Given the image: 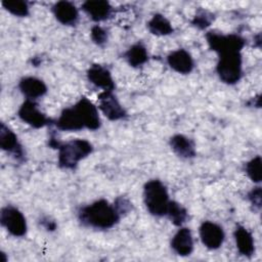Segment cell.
Here are the masks:
<instances>
[{
	"label": "cell",
	"mask_w": 262,
	"mask_h": 262,
	"mask_svg": "<svg viewBox=\"0 0 262 262\" xmlns=\"http://www.w3.org/2000/svg\"><path fill=\"white\" fill-rule=\"evenodd\" d=\"M60 131L76 132L83 129L95 131L100 128L98 108L87 97L82 96L74 105L66 107L53 123Z\"/></svg>",
	"instance_id": "6da1fadb"
},
{
	"label": "cell",
	"mask_w": 262,
	"mask_h": 262,
	"mask_svg": "<svg viewBox=\"0 0 262 262\" xmlns=\"http://www.w3.org/2000/svg\"><path fill=\"white\" fill-rule=\"evenodd\" d=\"M78 219L84 225L94 229H110L121 219L114 204L104 199L97 200L78 211Z\"/></svg>",
	"instance_id": "7a4b0ae2"
},
{
	"label": "cell",
	"mask_w": 262,
	"mask_h": 262,
	"mask_svg": "<svg viewBox=\"0 0 262 262\" xmlns=\"http://www.w3.org/2000/svg\"><path fill=\"white\" fill-rule=\"evenodd\" d=\"M57 164L62 169L73 170L80 161L90 156L93 151V145L86 139L75 138L61 142L58 146Z\"/></svg>",
	"instance_id": "3957f363"
},
{
	"label": "cell",
	"mask_w": 262,
	"mask_h": 262,
	"mask_svg": "<svg viewBox=\"0 0 262 262\" xmlns=\"http://www.w3.org/2000/svg\"><path fill=\"white\" fill-rule=\"evenodd\" d=\"M143 202L146 210L155 217L166 216L170 203L166 185L159 179H150L143 186Z\"/></svg>",
	"instance_id": "277c9868"
},
{
	"label": "cell",
	"mask_w": 262,
	"mask_h": 262,
	"mask_svg": "<svg viewBox=\"0 0 262 262\" xmlns=\"http://www.w3.org/2000/svg\"><path fill=\"white\" fill-rule=\"evenodd\" d=\"M216 73L219 79L227 84H236L243 76V57L238 51H229L218 54Z\"/></svg>",
	"instance_id": "5b68a950"
},
{
	"label": "cell",
	"mask_w": 262,
	"mask_h": 262,
	"mask_svg": "<svg viewBox=\"0 0 262 262\" xmlns=\"http://www.w3.org/2000/svg\"><path fill=\"white\" fill-rule=\"evenodd\" d=\"M209 47L218 54L229 51L241 52L245 46V39L237 34H222L215 31L206 33Z\"/></svg>",
	"instance_id": "8992f818"
},
{
	"label": "cell",
	"mask_w": 262,
	"mask_h": 262,
	"mask_svg": "<svg viewBox=\"0 0 262 262\" xmlns=\"http://www.w3.org/2000/svg\"><path fill=\"white\" fill-rule=\"evenodd\" d=\"M0 223L11 235L15 237L26 235L28 230L25 215L12 205H7L1 209Z\"/></svg>",
	"instance_id": "52a82bcc"
},
{
	"label": "cell",
	"mask_w": 262,
	"mask_h": 262,
	"mask_svg": "<svg viewBox=\"0 0 262 262\" xmlns=\"http://www.w3.org/2000/svg\"><path fill=\"white\" fill-rule=\"evenodd\" d=\"M17 115L24 123L36 129H39L54 123V121H51V119H49L44 113H42L39 110L37 102L31 99H26L20 104L17 111Z\"/></svg>",
	"instance_id": "ba28073f"
},
{
	"label": "cell",
	"mask_w": 262,
	"mask_h": 262,
	"mask_svg": "<svg viewBox=\"0 0 262 262\" xmlns=\"http://www.w3.org/2000/svg\"><path fill=\"white\" fill-rule=\"evenodd\" d=\"M98 108L111 121L124 120L127 112L118 100L114 91H102L98 95Z\"/></svg>",
	"instance_id": "9c48e42d"
},
{
	"label": "cell",
	"mask_w": 262,
	"mask_h": 262,
	"mask_svg": "<svg viewBox=\"0 0 262 262\" xmlns=\"http://www.w3.org/2000/svg\"><path fill=\"white\" fill-rule=\"evenodd\" d=\"M202 244L209 250L219 249L225 239V233L219 224L213 221H204L199 228Z\"/></svg>",
	"instance_id": "30bf717a"
},
{
	"label": "cell",
	"mask_w": 262,
	"mask_h": 262,
	"mask_svg": "<svg viewBox=\"0 0 262 262\" xmlns=\"http://www.w3.org/2000/svg\"><path fill=\"white\" fill-rule=\"evenodd\" d=\"M0 147L16 161H24L25 152L16 134L4 123L0 125Z\"/></svg>",
	"instance_id": "8fae6325"
},
{
	"label": "cell",
	"mask_w": 262,
	"mask_h": 262,
	"mask_svg": "<svg viewBox=\"0 0 262 262\" xmlns=\"http://www.w3.org/2000/svg\"><path fill=\"white\" fill-rule=\"evenodd\" d=\"M167 63L173 71L182 75L190 74L194 68V60L191 54L183 48L170 52L167 56Z\"/></svg>",
	"instance_id": "7c38bea8"
},
{
	"label": "cell",
	"mask_w": 262,
	"mask_h": 262,
	"mask_svg": "<svg viewBox=\"0 0 262 262\" xmlns=\"http://www.w3.org/2000/svg\"><path fill=\"white\" fill-rule=\"evenodd\" d=\"M87 79L92 85L103 91L115 90L116 86L110 70L101 64H92L87 71Z\"/></svg>",
	"instance_id": "4fadbf2b"
},
{
	"label": "cell",
	"mask_w": 262,
	"mask_h": 262,
	"mask_svg": "<svg viewBox=\"0 0 262 262\" xmlns=\"http://www.w3.org/2000/svg\"><path fill=\"white\" fill-rule=\"evenodd\" d=\"M51 10L56 20L63 26H76L79 20V10L70 1L55 2Z\"/></svg>",
	"instance_id": "5bb4252c"
},
{
	"label": "cell",
	"mask_w": 262,
	"mask_h": 262,
	"mask_svg": "<svg viewBox=\"0 0 262 262\" xmlns=\"http://www.w3.org/2000/svg\"><path fill=\"white\" fill-rule=\"evenodd\" d=\"M18 89L26 99L36 100L47 93V86L43 80L28 76L24 77L18 82Z\"/></svg>",
	"instance_id": "9a60e30c"
},
{
	"label": "cell",
	"mask_w": 262,
	"mask_h": 262,
	"mask_svg": "<svg viewBox=\"0 0 262 262\" xmlns=\"http://www.w3.org/2000/svg\"><path fill=\"white\" fill-rule=\"evenodd\" d=\"M170 246L179 256L185 257L190 255L193 251V237L190 229L188 227L180 226L173 235Z\"/></svg>",
	"instance_id": "2e32d148"
},
{
	"label": "cell",
	"mask_w": 262,
	"mask_h": 262,
	"mask_svg": "<svg viewBox=\"0 0 262 262\" xmlns=\"http://www.w3.org/2000/svg\"><path fill=\"white\" fill-rule=\"evenodd\" d=\"M81 8L88 15V17L95 23L107 19L113 10L110 2L105 0H88L82 4Z\"/></svg>",
	"instance_id": "e0dca14e"
},
{
	"label": "cell",
	"mask_w": 262,
	"mask_h": 262,
	"mask_svg": "<svg viewBox=\"0 0 262 262\" xmlns=\"http://www.w3.org/2000/svg\"><path fill=\"white\" fill-rule=\"evenodd\" d=\"M170 147L181 159L190 160L196 156L195 144L192 139L183 135V134H175L169 140Z\"/></svg>",
	"instance_id": "ac0fdd59"
},
{
	"label": "cell",
	"mask_w": 262,
	"mask_h": 262,
	"mask_svg": "<svg viewBox=\"0 0 262 262\" xmlns=\"http://www.w3.org/2000/svg\"><path fill=\"white\" fill-rule=\"evenodd\" d=\"M233 237L237 252L245 257H252L255 253V242L253 234L243 225L237 224L233 231Z\"/></svg>",
	"instance_id": "d6986e66"
},
{
	"label": "cell",
	"mask_w": 262,
	"mask_h": 262,
	"mask_svg": "<svg viewBox=\"0 0 262 262\" xmlns=\"http://www.w3.org/2000/svg\"><path fill=\"white\" fill-rule=\"evenodd\" d=\"M124 57L130 67L139 68L148 60V52L141 42H137L127 49Z\"/></svg>",
	"instance_id": "ffe728a7"
},
{
	"label": "cell",
	"mask_w": 262,
	"mask_h": 262,
	"mask_svg": "<svg viewBox=\"0 0 262 262\" xmlns=\"http://www.w3.org/2000/svg\"><path fill=\"white\" fill-rule=\"evenodd\" d=\"M146 28L148 32L156 36H168L174 32L170 20L161 13H156L147 21Z\"/></svg>",
	"instance_id": "44dd1931"
},
{
	"label": "cell",
	"mask_w": 262,
	"mask_h": 262,
	"mask_svg": "<svg viewBox=\"0 0 262 262\" xmlns=\"http://www.w3.org/2000/svg\"><path fill=\"white\" fill-rule=\"evenodd\" d=\"M166 216L173 225L180 227L186 222L188 218V213L187 210L181 204L175 201H170Z\"/></svg>",
	"instance_id": "7402d4cb"
},
{
	"label": "cell",
	"mask_w": 262,
	"mask_h": 262,
	"mask_svg": "<svg viewBox=\"0 0 262 262\" xmlns=\"http://www.w3.org/2000/svg\"><path fill=\"white\" fill-rule=\"evenodd\" d=\"M2 6L11 14L18 17H26L30 13V6L24 0H6L2 1Z\"/></svg>",
	"instance_id": "603a6c76"
},
{
	"label": "cell",
	"mask_w": 262,
	"mask_h": 262,
	"mask_svg": "<svg viewBox=\"0 0 262 262\" xmlns=\"http://www.w3.org/2000/svg\"><path fill=\"white\" fill-rule=\"evenodd\" d=\"M261 157L256 156L250 161H248L245 165V172L248 177L256 184H259L262 179V172H261Z\"/></svg>",
	"instance_id": "cb8c5ba5"
},
{
	"label": "cell",
	"mask_w": 262,
	"mask_h": 262,
	"mask_svg": "<svg viewBox=\"0 0 262 262\" xmlns=\"http://www.w3.org/2000/svg\"><path fill=\"white\" fill-rule=\"evenodd\" d=\"M214 20V15L213 13H211L210 11L200 8L196 10V13L193 17V19L191 20V24L196 27L200 30H204L206 28H208L209 26H211L212 21Z\"/></svg>",
	"instance_id": "d4e9b609"
},
{
	"label": "cell",
	"mask_w": 262,
	"mask_h": 262,
	"mask_svg": "<svg viewBox=\"0 0 262 262\" xmlns=\"http://www.w3.org/2000/svg\"><path fill=\"white\" fill-rule=\"evenodd\" d=\"M90 37L94 44L97 46H103L108 39L107 31L99 25H95L90 30Z\"/></svg>",
	"instance_id": "484cf974"
},
{
	"label": "cell",
	"mask_w": 262,
	"mask_h": 262,
	"mask_svg": "<svg viewBox=\"0 0 262 262\" xmlns=\"http://www.w3.org/2000/svg\"><path fill=\"white\" fill-rule=\"evenodd\" d=\"M114 206H115L116 210L118 211V213L120 214L121 217L127 215L133 208L132 203L125 196H118L114 201Z\"/></svg>",
	"instance_id": "4316f807"
},
{
	"label": "cell",
	"mask_w": 262,
	"mask_h": 262,
	"mask_svg": "<svg viewBox=\"0 0 262 262\" xmlns=\"http://www.w3.org/2000/svg\"><path fill=\"white\" fill-rule=\"evenodd\" d=\"M248 200L250 201L251 205L256 208V210L261 209V201H262V189L261 186L257 185L253 187L249 192H248Z\"/></svg>",
	"instance_id": "83f0119b"
},
{
	"label": "cell",
	"mask_w": 262,
	"mask_h": 262,
	"mask_svg": "<svg viewBox=\"0 0 262 262\" xmlns=\"http://www.w3.org/2000/svg\"><path fill=\"white\" fill-rule=\"evenodd\" d=\"M40 224L47 230V231H54L57 227V224L56 222L51 219L50 217L48 216H44L40 219Z\"/></svg>",
	"instance_id": "f1b7e54d"
},
{
	"label": "cell",
	"mask_w": 262,
	"mask_h": 262,
	"mask_svg": "<svg viewBox=\"0 0 262 262\" xmlns=\"http://www.w3.org/2000/svg\"><path fill=\"white\" fill-rule=\"evenodd\" d=\"M248 104H249L250 106H253V105H254V106H256V107H260V105H261V98H260V95H257V96L251 98Z\"/></svg>",
	"instance_id": "f546056e"
}]
</instances>
